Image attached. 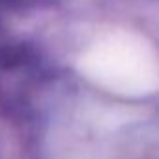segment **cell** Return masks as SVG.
<instances>
[{"mask_svg":"<svg viewBox=\"0 0 159 159\" xmlns=\"http://www.w3.org/2000/svg\"><path fill=\"white\" fill-rule=\"evenodd\" d=\"M83 73L124 96H144L157 86L155 54L139 36L118 32L98 39L83 56Z\"/></svg>","mask_w":159,"mask_h":159,"instance_id":"obj_1","label":"cell"}]
</instances>
